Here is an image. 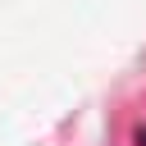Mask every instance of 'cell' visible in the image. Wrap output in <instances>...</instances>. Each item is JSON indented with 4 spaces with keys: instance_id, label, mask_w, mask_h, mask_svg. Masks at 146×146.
<instances>
[{
    "instance_id": "cell-1",
    "label": "cell",
    "mask_w": 146,
    "mask_h": 146,
    "mask_svg": "<svg viewBox=\"0 0 146 146\" xmlns=\"http://www.w3.org/2000/svg\"><path fill=\"white\" fill-rule=\"evenodd\" d=\"M137 146H146V128H141V132H137Z\"/></svg>"
}]
</instances>
